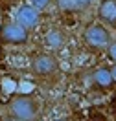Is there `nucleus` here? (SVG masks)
<instances>
[{
    "instance_id": "nucleus-2",
    "label": "nucleus",
    "mask_w": 116,
    "mask_h": 121,
    "mask_svg": "<svg viewBox=\"0 0 116 121\" xmlns=\"http://www.w3.org/2000/svg\"><path fill=\"white\" fill-rule=\"evenodd\" d=\"M83 42L90 52H103L111 46L112 37H111V31L105 28V24L90 22L83 30Z\"/></svg>"
},
{
    "instance_id": "nucleus-14",
    "label": "nucleus",
    "mask_w": 116,
    "mask_h": 121,
    "mask_svg": "<svg viewBox=\"0 0 116 121\" xmlns=\"http://www.w3.org/2000/svg\"><path fill=\"white\" fill-rule=\"evenodd\" d=\"M50 121H70L68 117H57V119H50Z\"/></svg>"
},
{
    "instance_id": "nucleus-9",
    "label": "nucleus",
    "mask_w": 116,
    "mask_h": 121,
    "mask_svg": "<svg viewBox=\"0 0 116 121\" xmlns=\"http://www.w3.org/2000/svg\"><path fill=\"white\" fill-rule=\"evenodd\" d=\"M57 8L61 9L63 13H77V4L76 0H55Z\"/></svg>"
},
{
    "instance_id": "nucleus-4",
    "label": "nucleus",
    "mask_w": 116,
    "mask_h": 121,
    "mask_svg": "<svg viewBox=\"0 0 116 121\" xmlns=\"http://www.w3.org/2000/svg\"><path fill=\"white\" fill-rule=\"evenodd\" d=\"M30 70L37 77H52L59 72V62L52 53H33L30 57Z\"/></svg>"
},
{
    "instance_id": "nucleus-6",
    "label": "nucleus",
    "mask_w": 116,
    "mask_h": 121,
    "mask_svg": "<svg viewBox=\"0 0 116 121\" xmlns=\"http://www.w3.org/2000/svg\"><path fill=\"white\" fill-rule=\"evenodd\" d=\"M98 18L105 26H116V0H100Z\"/></svg>"
},
{
    "instance_id": "nucleus-15",
    "label": "nucleus",
    "mask_w": 116,
    "mask_h": 121,
    "mask_svg": "<svg viewBox=\"0 0 116 121\" xmlns=\"http://www.w3.org/2000/svg\"><path fill=\"white\" fill-rule=\"evenodd\" d=\"M2 57H4V50H2V44H0V60H2Z\"/></svg>"
},
{
    "instance_id": "nucleus-11",
    "label": "nucleus",
    "mask_w": 116,
    "mask_h": 121,
    "mask_svg": "<svg viewBox=\"0 0 116 121\" xmlns=\"http://www.w3.org/2000/svg\"><path fill=\"white\" fill-rule=\"evenodd\" d=\"M96 0H76L77 4V11H85V9H88L90 6H92Z\"/></svg>"
},
{
    "instance_id": "nucleus-1",
    "label": "nucleus",
    "mask_w": 116,
    "mask_h": 121,
    "mask_svg": "<svg viewBox=\"0 0 116 121\" xmlns=\"http://www.w3.org/2000/svg\"><path fill=\"white\" fill-rule=\"evenodd\" d=\"M8 112L19 121H37L41 116V101L30 94H15L8 103Z\"/></svg>"
},
{
    "instance_id": "nucleus-8",
    "label": "nucleus",
    "mask_w": 116,
    "mask_h": 121,
    "mask_svg": "<svg viewBox=\"0 0 116 121\" xmlns=\"http://www.w3.org/2000/svg\"><path fill=\"white\" fill-rule=\"evenodd\" d=\"M92 81L101 90H111L116 84V79L112 75V68L111 66H100V68H96V72L92 73Z\"/></svg>"
},
{
    "instance_id": "nucleus-16",
    "label": "nucleus",
    "mask_w": 116,
    "mask_h": 121,
    "mask_svg": "<svg viewBox=\"0 0 116 121\" xmlns=\"http://www.w3.org/2000/svg\"><path fill=\"white\" fill-rule=\"evenodd\" d=\"M112 75H114V79H116V64L112 66Z\"/></svg>"
},
{
    "instance_id": "nucleus-12",
    "label": "nucleus",
    "mask_w": 116,
    "mask_h": 121,
    "mask_svg": "<svg viewBox=\"0 0 116 121\" xmlns=\"http://www.w3.org/2000/svg\"><path fill=\"white\" fill-rule=\"evenodd\" d=\"M107 57L116 64V40H112V42H111V46L107 48Z\"/></svg>"
},
{
    "instance_id": "nucleus-10",
    "label": "nucleus",
    "mask_w": 116,
    "mask_h": 121,
    "mask_svg": "<svg viewBox=\"0 0 116 121\" xmlns=\"http://www.w3.org/2000/svg\"><path fill=\"white\" fill-rule=\"evenodd\" d=\"M33 8H37L39 11H42V9H46L50 4H52V0H31L30 2Z\"/></svg>"
},
{
    "instance_id": "nucleus-3",
    "label": "nucleus",
    "mask_w": 116,
    "mask_h": 121,
    "mask_svg": "<svg viewBox=\"0 0 116 121\" xmlns=\"http://www.w3.org/2000/svg\"><path fill=\"white\" fill-rule=\"evenodd\" d=\"M30 40V30L20 22H6L0 28V42L11 46H24Z\"/></svg>"
},
{
    "instance_id": "nucleus-13",
    "label": "nucleus",
    "mask_w": 116,
    "mask_h": 121,
    "mask_svg": "<svg viewBox=\"0 0 116 121\" xmlns=\"http://www.w3.org/2000/svg\"><path fill=\"white\" fill-rule=\"evenodd\" d=\"M2 121H19V119H15L13 116H9V114H8V116H6V117H4Z\"/></svg>"
},
{
    "instance_id": "nucleus-5",
    "label": "nucleus",
    "mask_w": 116,
    "mask_h": 121,
    "mask_svg": "<svg viewBox=\"0 0 116 121\" xmlns=\"http://www.w3.org/2000/svg\"><path fill=\"white\" fill-rule=\"evenodd\" d=\"M41 11L37 8H33L31 4H24L20 8L17 9V15H15V20L17 22H20L22 26H26L28 30H33V28H37L39 24H41Z\"/></svg>"
},
{
    "instance_id": "nucleus-7",
    "label": "nucleus",
    "mask_w": 116,
    "mask_h": 121,
    "mask_svg": "<svg viewBox=\"0 0 116 121\" xmlns=\"http://www.w3.org/2000/svg\"><path fill=\"white\" fill-rule=\"evenodd\" d=\"M44 46H46L48 50H52V52H59L65 48L66 44V35H65V31L59 30V28H50V30L44 33Z\"/></svg>"
}]
</instances>
